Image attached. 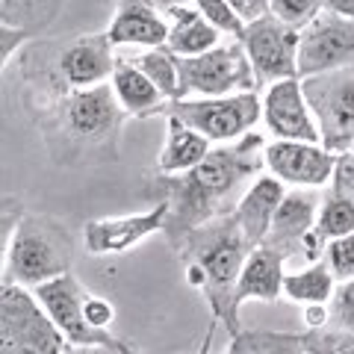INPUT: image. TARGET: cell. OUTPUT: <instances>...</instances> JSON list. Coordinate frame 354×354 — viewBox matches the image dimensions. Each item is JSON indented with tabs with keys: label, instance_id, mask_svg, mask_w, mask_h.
Segmentation results:
<instances>
[{
	"label": "cell",
	"instance_id": "25",
	"mask_svg": "<svg viewBox=\"0 0 354 354\" xmlns=\"http://www.w3.org/2000/svg\"><path fill=\"white\" fill-rule=\"evenodd\" d=\"M130 62H136V68L145 74L169 101H180V65H177V57L165 44L162 48H145L142 57L130 59Z\"/></svg>",
	"mask_w": 354,
	"mask_h": 354
},
{
	"label": "cell",
	"instance_id": "20",
	"mask_svg": "<svg viewBox=\"0 0 354 354\" xmlns=\"http://www.w3.org/2000/svg\"><path fill=\"white\" fill-rule=\"evenodd\" d=\"M165 21H169V48L174 57H201V53L218 48L221 30L201 9L192 3H169L165 6Z\"/></svg>",
	"mask_w": 354,
	"mask_h": 354
},
{
	"label": "cell",
	"instance_id": "13",
	"mask_svg": "<svg viewBox=\"0 0 354 354\" xmlns=\"http://www.w3.org/2000/svg\"><path fill=\"white\" fill-rule=\"evenodd\" d=\"M36 298L41 301V307L48 310V316L57 322V328L65 334L68 346H104V342H113L118 337H113L109 330H97L86 322L83 313V301L88 290L77 281V274L68 272L57 281H48L36 286Z\"/></svg>",
	"mask_w": 354,
	"mask_h": 354
},
{
	"label": "cell",
	"instance_id": "8",
	"mask_svg": "<svg viewBox=\"0 0 354 354\" xmlns=\"http://www.w3.org/2000/svg\"><path fill=\"white\" fill-rule=\"evenodd\" d=\"M301 86L322 145L334 153H348L354 142V65L304 77Z\"/></svg>",
	"mask_w": 354,
	"mask_h": 354
},
{
	"label": "cell",
	"instance_id": "33",
	"mask_svg": "<svg viewBox=\"0 0 354 354\" xmlns=\"http://www.w3.org/2000/svg\"><path fill=\"white\" fill-rule=\"evenodd\" d=\"M83 313H86V322L97 328V330H109V325L115 322V304L109 301V298L104 295H92L88 292L86 295V301H83Z\"/></svg>",
	"mask_w": 354,
	"mask_h": 354
},
{
	"label": "cell",
	"instance_id": "19",
	"mask_svg": "<svg viewBox=\"0 0 354 354\" xmlns=\"http://www.w3.org/2000/svg\"><path fill=\"white\" fill-rule=\"evenodd\" d=\"M283 266L286 260L281 257L278 251L272 248H254L245 260V269L239 274V283H236V292H234V313L239 316L242 304L248 301H278L283 295Z\"/></svg>",
	"mask_w": 354,
	"mask_h": 354
},
{
	"label": "cell",
	"instance_id": "29",
	"mask_svg": "<svg viewBox=\"0 0 354 354\" xmlns=\"http://www.w3.org/2000/svg\"><path fill=\"white\" fill-rule=\"evenodd\" d=\"M307 354H354V334L339 328H322L304 334Z\"/></svg>",
	"mask_w": 354,
	"mask_h": 354
},
{
	"label": "cell",
	"instance_id": "11",
	"mask_svg": "<svg viewBox=\"0 0 354 354\" xmlns=\"http://www.w3.org/2000/svg\"><path fill=\"white\" fill-rule=\"evenodd\" d=\"M165 221H169V201H153V207L145 209V213L92 218L83 225V248L92 257L127 254L139 242L151 239L153 234H162Z\"/></svg>",
	"mask_w": 354,
	"mask_h": 354
},
{
	"label": "cell",
	"instance_id": "22",
	"mask_svg": "<svg viewBox=\"0 0 354 354\" xmlns=\"http://www.w3.org/2000/svg\"><path fill=\"white\" fill-rule=\"evenodd\" d=\"M165 127H169L165 130V145L157 160L160 174H183L195 169L198 162H204V157L213 151V142L189 124H183L177 115H165Z\"/></svg>",
	"mask_w": 354,
	"mask_h": 354
},
{
	"label": "cell",
	"instance_id": "34",
	"mask_svg": "<svg viewBox=\"0 0 354 354\" xmlns=\"http://www.w3.org/2000/svg\"><path fill=\"white\" fill-rule=\"evenodd\" d=\"M32 36L27 30H18V27H6V24H0V68H9L15 59V50L21 48L24 50V44L30 41Z\"/></svg>",
	"mask_w": 354,
	"mask_h": 354
},
{
	"label": "cell",
	"instance_id": "1",
	"mask_svg": "<svg viewBox=\"0 0 354 354\" xmlns=\"http://www.w3.org/2000/svg\"><path fill=\"white\" fill-rule=\"evenodd\" d=\"M266 169V139L260 133H248L227 145H216L183 174H160L157 177V201H169V221L165 239L174 242L189 230L207 225L213 218L230 216L239 204L242 192L257 180Z\"/></svg>",
	"mask_w": 354,
	"mask_h": 354
},
{
	"label": "cell",
	"instance_id": "3",
	"mask_svg": "<svg viewBox=\"0 0 354 354\" xmlns=\"http://www.w3.org/2000/svg\"><path fill=\"white\" fill-rule=\"evenodd\" d=\"M171 248L183 263L186 283L204 295L213 319L225 322L230 337L242 334L239 316L234 313V292H236L239 274L245 269L248 254L254 248L242 236L234 216H221L189 230Z\"/></svg>",
	"mask_w": 354,
	"mask_h": 354
},
{
	"label": "cell",
	"instance_id": "2",
	"mask_svg": "<svg viewBox=\"0 0 354 354\" xmlns=\"http://www.w3.org/2000/svg\"><path fill=\"white\" fill-rule=\"evenodd\" d=\"M32 115L41 127L50 160L71 169L115 162L121 127L130 118L109 83L71 88L53 80L36 88Z\"/></svg>",
	"mask_w": 354,
	"mask_h": 354
},
{
	"label": "cell",
	"instance_id": "39",
	"mask_svg": "<svg viewBox=\"0 0 354 354\" xmlns=\"http://www.w3.org/2000/svg\"><path fill=\"white\" fill-rule=\"evenodd\" d=\"M325 9L328 12H337L342 18L354 21V0H325Z\"/></svg>",
	"mask_w": 354,
	"mask_h": 354
},
{
	"label": "cell",
	"instance_id": "40",
	"mask_svg": "<svg viewBox=\"0 0 354 354\" xmlns=\"http://www.w3.org/2000/svg\"><path fill=\"white\" fill-rule=\"evenodd\" d=\"M348 153H354V142H351V148H348Z\"/></svg>",
	"mask_w": 354,
	"mask_h": 354
},
{
	"label": "cell",
	"instance_id": "31",
	"mask_svg": "<svg viewBox=\"0 0 354 354\" xmlns=\"http://www.w3.org/2000/svg\"><path fill=\"white\" fill-rule=\"evenodd\" d=\"M325 263H328V269L334 272L337 283L351 281L354 278V234L330 239L325 248Z\"/></svg>",
	"mask_w": 354,
	"mask_h": 354
},
{
	"label": "cell",
	"instance_id": "27",
	"mask_svg": "<svg viewBox=\"0 0 354 354\" xmlns=\"http://www.w3.org/2000/svg\"><path fill=\"white\" fill-rule=\"evenodd\" d=\"M316 230L325 242L339 239L354 234V201L337 195L334 189L322 195V204H319V218H316Z\"/></svg>",
	"mask_w": 354,
	"mask_h": 354
},
{
	"label": "cell",
	"instance_id": "5",
	"mask_svg": "<svg viewBox=\"0 0 354 354\" xmlns=\"http://www.w3.org/2000/svg\"><path fill=\"white\" fill-rule=\"evenodd\" d=\"M65 348L68 339L36 292L18 283L0 286V354H65Z\"/></svg>",
	"mask_w": 354,
	"mask_h": 354
},
{
	"label": "cell",
	"instance_id": "16",
	"mask_svg": "<svg viewBox=\"0 0 354 354\" xmlns=\"http://www.w3.org/2000/svg\"><path fill=\"white\" fill-rule=\"evenodd\" d=\"M319 204L322 198L310 189H286L283 201L274 213L272 221V230L266 236L263 245L278 251L283 260H292V257H304V245L307 239L316 234V218H319Z\"/></svg>",
	"mask_w": 354,
	"mask_h": 354
},
{
	"label": "cell",
	"instance_id": "30",
	"mask_svg": "<svg viewBox=\"0 0 354 354\" xmlns=\"http://www.w3.org/2000/svg\"><path fill=\"white\" fill-rule=\"evenodd\" d=\"M189 3L195 9H201L204 18H209L213 24L225 32V36H234L239 41L242 30H245V24H242V18L234 12V6L227 3V0H189Z\"/></svg>",
	"mask_w": 354,
	"mask_h": 354
},
{
	"label": "cell",
	"instance_id": "4",
	"mask_svg": "<svg viewBox=\"0 0 354 354\" xmlns=\"http://www.w3.org/2000/svg\"><path fill=\"white\" fill-rule=\"evenodd\" d=\"M74 266V236L57 216L24 213L6 234L3 283H18L27 290L57 281Z\"/></svg>",
	"mask_w": 354,
	"mask_h": 354
},
{
	"label": "cell",
	"instance_id": "28",
	"mask_svg": "<svg viewBox=\"0 0 354 354\" xmlns=\"http://www.w3.org/2000/svg\"><path fill=\"white\" fill-rule=\"evenodd\" d=\"M269 12L292 30H304L316 15L325 12V0H269Z\"/></svg>",
	"mask_w": 354,
	"mask_h": 354
},
{
	"label": "cell",
	"instance_id": "17",
	"mask_svg": "<svg viewBox=\"0 0 354 354\" xmlns=\"http://www.w3.org/2000/svg\"><path fill=\"white\" fill-rule=\"evenodd\" d=\"M106 36L115 48H121V44L162 48L169 41V21L153 0H118Z\"/></svg>",
	"mask_w": 354,
	"mask_h": 354
},
{
	"label": "cell",
	"instance_id": "6",
	"mask_svg": "<svg viewBox=\"0 0 354 354\" xmlns=\"http://www.w3.org/2000/svg\"><path fill=\"white\" fill-rule=\"evenodd\" d=\"M162 115H177L213 145H227L248 136L263 118V97L260 92H242L227 97H183L169 101Z\"/></svg>",
	"mask_w": 354,
	"mask_h": 354
},
{
	"label": "cell",
	"instance_id": "15",
	"mask_svg": "<svg viewBox=\"0 0 354 354\" xmlns=\"http://www.w3.org/2000/svg\"><path fill=\"white\" fill-rule=\"evenodd\" d=\"M115 44L106 32H86L77 36L59 50L57 57V77L71 88H88L113 80L115 71Z\"/></svg>",
	"mask_w": 354,
	"mask_h": 354
},
{
	"label": "cell",
	"instance_id": "37",
	"mask_svg": "<svg viewBox=\"0 0 354 354\" xmlns=\"http://www.w3.org/2000/svg\"><path fill=\"white\" fill-rule=\"evenodd\" d=\"M307 330H322L330 328V304H304L301 307Z\"/></svg>",
	"mask_w": 354,
	"mask_h": 354
},
{
	"label": "cell",
	"instance_id": "9",
	"mask_svg": "<svg viewBox=\"0 0 354 354\" xmlns=\"http://www.w3.org/2000/svg\"><path fill=\"white\" fill-rule=\"evenodd\" d=\"M242 48H245L257 86H272L281 80L298 77V44H301V30L286 27L272 12L251 21L242 30Z\"/></svg>",
	"mask_w": 354,
	"mask_h": 354
},
{
	"label": "cell",
	"instance_id": "26",
	"mask_svg": "<svg viewBox=\"0 0 354 354\" xmlns=\"http://www.w3.org/2000/svg\"><path fill=\"white\" fill-rule=\"evenodd\" d=\"M225 354H307L304 334H274V330H251L230 339Z\"/></svg>",
	"mask_w": 354,
	"mask_h": 354
},
{
	"label": "cell",
	"instance_id": "21",
	"mask_svg": "<svg viewBox=\"0 0 354 354\" xmlns=\"http://www.w3.org/2000/svg\"><path fill=\"white\" fill-rule=\"evenodd\" d=\"M109 86H113L121 109H124L130 118H153V115H162L165 106H169V97H165L160 88L136 68V62H130V59H118Z\"/></svg>",
	"mask_w": 354,
	"mask_h": 354
},
{
	"label": "cell",
	"instance_id": "10",
	"mask_svg": "<svg viewBox=\"0 0 354 354\" xmlns=\"http://www.w3.org/2000/svg\"><path fill=\"white\" fill-rule=\"evenodd\" d=\"M354 65V21L337 12L316 15L301 30L298 44V77H313Z\"/></svg>",
	"mask_w": 354,
	"mask_h": 354
},
{
	"label": "cell",
	"instance_id": "18",
	"mask_svg": "<svg viewBox=\"0 0 354 354\" xmlns=\"http://www.w3.org/2000/svg\"><path fill=\"white\" fill-rule=\"evenodd\" d=\"M286 195V183H281L278 177L272 174H260L245 192H242L239 204L234 207V221L239 225L242 236L248 239L251 248H260L266 236L272 230V221H274V213Z\"/></svg>",
	"mask_w": 354,
	"mask_h": 354
},
{
	"label": "cell",
	"instance_id": "12",
	"mask_svg": "<svg viewBox=\"0 0 354 354\" xmlns=\"http://www.w3.org/2000/svg\"><path fill=\"white\" fill-rule=\"evenodd\" d=\"M339 153L328 151L322 142H283L274 139L266 145V171L286 186L319 189L330 183Z\"/></svg>",
	"mask_w": 354,
	"mask_h": 354
},
{
	"label": "cell",
	"instance_id": "7",
	"mask_svg": "<svg viewBox=\"0 0 354 354\" xmlns=\"http://www.w3.org/2000/svg\"><path fill=\"white\" fill-rule=\"evenodd\" d=\"M177 65H180V101L189 95L227 97L260 88L242 41L218 44L201 57H177Z\"/></svg>",
	"mask_w": 354,
	"mask_h": 354
},
{
	"label": "cell",
	"instance_id": "38",
	"mask_svg": "<svg viewBox=\"0 0 354 354\" xmlns=\"http://www.w3.org/2000/svg\"><path fill=\"white\" fill-rule=\"evenodd\" d=\"M65 354H136L124 339H113L104 346H68Z\"/></svg>",
	"mask_w": 354,
	"mask_h": 354
},
{
	"label": "cell",
	"instance_id": "23",
	"mask_svg": "<svg viewBox=\"0 0 354 354\" xmlns=\"http://www.w3.org/2000/svg\"><path fill=\"white\" fill-rule=\"evenodd\" d=\"M337 292V278L325 260L283 274V295L295 304H330Z\"/></svg>",
	"mask_w": 354,
	"mask_h": 354
},
{
	"label": "cell",
	"instance_id": "14",
	"mask_svg": "<svg viewBox=\"0 0 354 354\" xmlns=\"http://www.w3.org/2000/svg\"><path fill=\"white\" fill-rule=\"evenodd\" d=\"M263 127L272 139L322 142L319 124L307 106L301 77L266 86V92H263Z\"/></svg>",
	"mask_w": 354,
	"mask_h": 354
},
{
	"label": "cell",
	"instance_id": "32",
	"mask_svg": "<svg viewBox=\"0 0 354 354\" xmlns=\"http://www.w3.org/2000/svg\"><path fill=\"white\" fill-rule=\"evenodd\" d=\"M330 325L354 334V278L337 283V292L330 298Z\"/></svg>",
	"mask_w": 354,
	"mask_h": 354
},
{
	"label": "cell",
	"instance_id": "36",
	"mask_svg": "<svg viewBox=\"0 0 354 354\" xmlns=\"http://www.w3.org/2000/svg\"><path fill=\"white\" fill-rule=\"evenodd\" d=\"M227 3L242 18V24H251V21H257L269 12V0H227Z\"/></svg>",
	"mask_w": 354,
	"mask_h": 354
},
{
	"label": "cell",
	"instance_id": "35",
	"mask_svg": "<svg viewBox=\"0 0 354 354\" xmlns=\"http://www.w3.org/2000/svg\"><path fill=\"white\" fill-rule=\"evenodd\" d=\"M330 189L337 195L354 201V153H339L337 157V169L330 177Z\"/></svg>",
	"mask_w": 354,
	"mask_h": 354
},
{
	"label": "cell",
	"instance_id": "24",
	"mask_svg": "<svg viewBox=\"0 0 354 354\" xmlns=\"http://www.w3.org/2000/svg\"><path fill=\"white\" fill-rule=\"evenodd\" d=\"M62 3L65 0H0V24L36 36L59 18Z\"/></svg>",
	"mask_w": 354,
	"mask_h": 354
}]
</instances>
